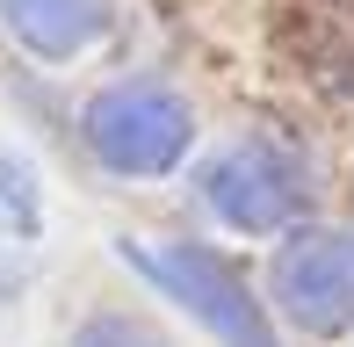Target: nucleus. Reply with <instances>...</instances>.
<instances>
[{"label":"nucleus","mask_w":354,"mask_h":347,"mask_svg":"<svg viewBox=\"0 0 354 347\" xmlns=\"http://www.w3.org/2000/svg\"><path fill=\"white\" fill-rule=\"evenodd\" d=\"M87 138H94V152H102L116 174H167V167H181L196 123H188L181 94H167L152 80H123V87L94 94Z\"/></svg>","instance_id":"1"},{"label":"nucleus","mask_w":354,"mask_h":347,"mask_svg":"<svg viewBox=\"0 0 354 347\" xmlns=\"http://www.w3.org/2000/svg\"><path fill=\"white\" fill-rule=\"evenodd\" d=\"M203 196H210V210L232 232H275L289 217H304L311 181H304L297 152L253 138V145H232V152H217V160L203 167Z\"/></svg>","instance_id":"2"},{"label":"nucleus","mask_w":354,"mask_h":347,"mask_svg":"<svg viewBox=\"0 0 354 347\" xmlns=\"http://www.w3.org/2000/svg\"><path fill=\"white\" fill-rule=\"evenodd\" d=\"M145 275L159 282V290L174 297V304H188L203 326L224 340V347H275V333H268L261 304L246 297V282L232 275L217 254H203V246H123Z\"/></svg>","instance_id":"3"},{"label":"nucleus","mask_w":354,"mask_h":347,"mask_svg":"<svg viewBox=\"0 0 354 347\" xmlns=\"http://www.w3.org/2000/svg\"><path fill=\"white\" fill-rule=\"evenodd\" d=\"M275 290H282V304L297 311L311 333H340V326H354V254L340 239H326V232L282 246Z\"/></svg>","instance_id":"4"},{"label":"nucleus","mask_w":354,"mask_h":347,"mask_svg":"<svg viewBox=\"0 0 354 347\" xmlns=\"http://www.w3.org/2000/svg\"><path fill=\"white\" fill-rule=\"evenodd\" d=\"M8 29L44 58H73L94 29L109 22V0H0Z\"/></svg>","instance_id":"5"},{"label":"nucleus","mask_w":354,"mask_h":347,"mask_svg":"<svg viewBox=\"0 0 354 347\" xmlns=\"http://www.w3.org/2000/svg\"><path fill=\"white\" fill-rule=\"evenodd\" d=\"M73 347H159V333H145L138 319H123V311H102V319L80 326Z\"/></svg>","instance_id":"6"}]
</instances>
